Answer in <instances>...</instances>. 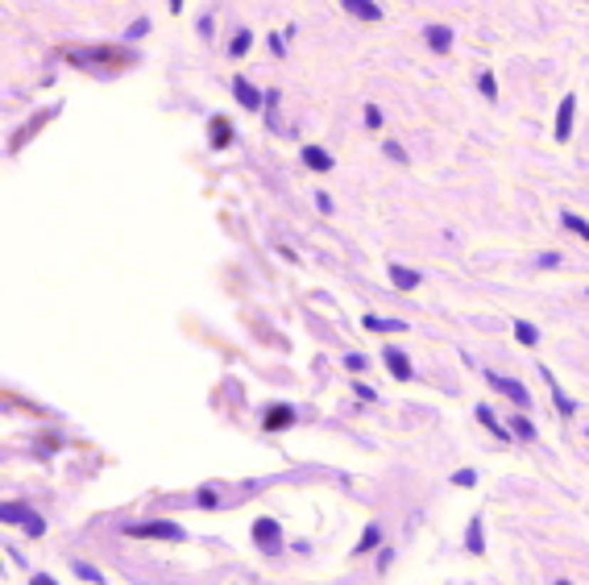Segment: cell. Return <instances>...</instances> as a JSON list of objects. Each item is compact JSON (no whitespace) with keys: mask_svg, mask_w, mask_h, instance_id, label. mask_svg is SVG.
Wrapping results in <instances>:
<instances>
[{"mask_svg":"<svg viewBox=\"0 0 589 585\" xmlns=\"http://www.w3.org/2000/svg\"><path fill=\"white\" fill-rule=\"evenodd\" d=\"M187 539V532L179 523H166V519H154V523H133L129 527V539Z\"/></svg>","mask_w":589,"mask_h":585,"instance_id":"cell-1","label":"cell"},{"mask_svg":"<svg viewBox=\"0 0 589 585\" xmlns=\"http://www.w3.org/2000/svg\"><path fill=\"white\" fill-rule=\"evenodd\" d=\"M486 382H490L498 394H506L519 411H523V407H531V394H527V386H523V382H515V378H502V374H486Z\"/></svg>","mask_w":589,"mask_h":585,"instance_id":"cell-2","label":"cell"},{"mask_svg":"<svg viewBox=\"0 0 589 585\" xmlns=\"http://www.w3.org/2000/svg\"><path fill=\"white\" fill-rule=\"evenodd\" d=\"M253 539H258V548L278 552V523H274V519H258V523H253Z\"/></svg>","mask_w":589,"mask_h":585,"instance_id":"cell-3","label":"cell"},{"mask_svg":"<svg viewBox=\"0 0 589 585\" xmlns=\"http://www.w3.org/2000/svg\"><path fill=\"white\" fill-rule=\"evenodd\" d=\"M382 357H386V366H391V374L398 378V382L415 378V374H411V362H407V353H398L394 344H386V349H382Z\"/></svg>","mask_w":589,"mask_h":585,"instance_id":"cell-4","label":"cell"},{"mask_svg":"<svg viewBox=\"0 0 589 585\" xmlns=\"http://www.w3.org/2000/svg\"><path fill=\"white\" fill-rule=\"evenodd\" d=\"M233 92H237V100H241V108H262V92L258 88H249V79L245 75H233Z\"/></svg>","mask_w":589,"mask_h":585,"instance_id":"cell-5","label":"cell"},{"mask_svg":"<svg viewBox=\"0 0 589 585\" xmlns=\"http://www.w3.org/2000/svg\"><path fill=\"white\" fill-rule=\"evenodd\" d=\"M299 154H303V167H307V171H316V174L332 171V154H324L319 146H303Z\"/></svg>","mask_w":589,"mask_h":585,"instance_id":"cell-6","label":"cell"},{"mask_svg":"<svg viewBox=\"0 0 589 585\" xmlns=\"http://www.w3.org/2000/svg\"><path fill=\"white\" fill-rule=\"evenodd\" d=\"M573 108H577L573 96L561 100V112H556V142H568V133H573Z\"/></svg>","mask_w":589,"mask_h":585,"instance_id":"cell-7","label":"cell"},{"mask_svg":"<svg viewBox=\"0 0 589 585\" xmlns=\"http://www.w3.org/2000/svg\"><path fill=\"white\" fill-rule=\"evenodd\" d=\"M428 46L436 50V54H448V46H452V29H448V25H428Z\"/></svg>","mask_w":589,"mask_h":585,"instance_id":"cell-8","label":"cell"},{"mask_svg":"<svg viewBox=\"0 0 589 585\" xmlns=\"http://www.w3.org/2000/svg\"><path fill=\"white\" fill-rule=\"evenodd\" d=\"M543 378H548V386H552V399H556V411L561 415H577V403H573V399H568L565 390L556 386V378H552V374H548V369H540Z\"/></svg>","mask_w":589,"mask_h":585,"instance_id":"cell-9","label":"cell"},{"mask_svg":"<svg viewBox=\"0 0 589 585\" xmlns=\"http://www.w3.org/2000/svg\"><path fill=\"white\" fill-rule=\"evenodd\" d=\"M477 419H482V423H486L498 440H511V428H506V423H498V415H494L490 407H477Z\"/></svg>","mask_w":589,"mask_h":585,"instance_id":"cell-10","label":"cell"},{"mask_svg":"<svg viewBox=\"0 0 589 585\" xmlns=\"http://www.w3.org/2000/svg\"><path fill=\"white\" fill-rule=\"evenodd\" d=\"M391 278H394V287H403V291H415L419 287V274L407 266H391Z\"/></svg>","mask_w":589,"mask_h":585,"instance_id":"cell-11","label":"cell"},{"mask_svg":"<svg viewBox=\"0 0 589 585\" xmlns=\"http://www.w3.org/2000/svg\"><path fill=\"white\" fill-rule=\"evenodd\" d=\"M469 552H473V557H482V552H486V539H482V515H473V523H469Z\"/></svg>","mask_w":589,"mask_h":585,"instance_id":"cell-12","label":"cell"},{"mask_svg":"<svg viewBox=\"0 0 589 585\" xmlns=\"http://www.w3.org/2000/svg\"><path fill=\"white\" fill-rule=\"evenodd\" d=\"M344 9H349V13H353V17H366V21H378V17H382V9H378V4H361V0H344Z\"/></svg>","mask_w":589,"mask_h":585,"instance_id":"cell-13","label":"cell"},{"mask_svg":"<svg viewBox=\"0 0 589 585\" xmlns=\"http://www.w3.org/2000/svg\"><path fill=\"white\" fill-rule=\"evenodd\" d=\"M0 519H4V523H29L33 511H25L21 502H4V507H0Z\"/></svg>","mask_w":589,"mask_h":585,"instance_id":"cell-14","label":"cell"},{"mask_svg":"<svg viewBox=\"0 0 589 585\" xmlns=\"http://www.w3.org/2000/svg\"><path fill=\"white\" fill-rule=\"evenodd\" d=\"M366 328L369 332H403L407 324L403 320H382V316H366Z\"/></svg>","mask_w":589,"mask_h":585,"instance_id":"cell-15","label":"cell"},{"mask_svg":"<svg viewBox=\"0 0 589 585\" xmlns=\"http://www.w3.org/2000/svg\"><path fill=\"white\" fill-rule=\"evenodd\" d=\"M291 419H294V411H291V407H282V403H278V407H274V411L266 415V428H270V432H274V428H287Z\"/></svg>","mask_w":589,"mask_h":585,"instance_id":"cell-16","label":"cell"},{"mask_svg":"<svg viewBox=\"0 0 589 585\" xmlns=\"http://www.w3.org/2000/svg\"><path fill=\"white\" fill-rule=\"evenodd\" d=\"M506 428H511V436H519V440H536V428H531V419H523V415H515Z\"/></svg>","mask_w":589,"mask_h":585,"instance_id":"cell-17","label":"cell"},{"mask_svg":"<svg viewBox=\"0 0 589 585\" xmlns=\"http://www.w3.org/2000/svg\"><path fill=\"white\" fill-rule=\"evenodd\" d=\"M515 341L519 344H536V341H540V332H536L527 320H515Z\"/></svg>","mask_w":589,"mask_h":585,"instance_id":"cell-18","label":"cell"},{"mask_svg":"<svg viewBox=\"0 0 589 585\" xmlns=\"http://www.w3.org/2000/svg\"><path fill=\"white\" fill-rule=\"evenodd\" d=\"M378 539H382V532H378V527H373V523H369V527H366V536H361V544H357V548H353V552H357V557H366L369 548H378Z\"/></svg>","mask_w":589,"mask_h":585,"instance_id":"cell-19","label":"cell"},{"mask_svg":"<svg viewBox=\"0 0 589 585\" xmlns=\"http://www.w3.org/2000/svg\"><path fill=\"white\" fill-rule=\"evenodd\" d=\"M561 224H565V228H573V233H577V237H581V241H589V224L581 216H573V212H565V216H561Z\"/></svg>","mask_w":589,"mask_h":585,"instance_id":"cell-20","label":"cell"},{"mask_svg":"<svg viewBox=\"0 0 589 585\" xmlns=\"http://www.w3.org/2000/svg\"><path fill=\"white\" fill-rule=\"evenodd\" d=\"M212 146H216V149L228 146V121H224V117H216V121H212Z\"/></svg>","mask_w":589,"mask_h":585,"instance_id":"cell-21","label":"cell"},{"mask_svg":"<svg viewBox=\"0 0 589 585\" xmlns=\"http://www.w3.org/2000/svg\"><path fill=\"white\" fill-rule=\"evenodd\" d=\"M477 92H482L486 100H494V96H498V88H494V75H490V71H482V75H477Z\"/></svg>","mask_w":589,"mask_h":585,"instance_id":"cell-22","label":"cell"},{"mask_svg":"<svg viewBox=\"0 0 589 585\" xmlns=\"http://www.w3.org/2000/svg\"><path fill=\"white\" fill-rule=\"evenodd\" d=\"M196 498H199V507H208V511H216V502H221V498H216V490H208V486L199 490Z\"/></svg>","mask_w":589,"mask_h":585,"instance_id":"cell-23","label":"cell"},{"mask_svg":"<svg viewBox=\"0 0 589 585\" xmlns=\"http://www.w3.org/2000/svg\"><path fill=\"white\" fill-rule=\"evenodd\" d=\"M249 42H253V33H249V29H241V33H237V42H233V54L241 58V54L249 50Z\"/></svg>","mask_w":589,"mask_h":585,"instance_id":"cell-24","label":"cell"},{"mask_svg":"<svg viewBox=\"0 0 589 585\" xmlns=\"http://www.w3.org/2000/svg\"><path fill=\"white\" fill-rule=\"evenodd\" d=\"M25 532H29V536H46V519H42V515H33V519L25 523Z\"/></svg>","mask_w":589,"mask_h":585,"instance_id":"cell-25","label":"cell"},{"mask_svg":"<svg viewBox=\"0 0 589 585\" xmlns=\"http://www.w3.org/2000/svg\"><path fill=\"white\" fill-rule=\"evenodd\" d=\"M344 369H353V374H357V369H369V362L361 357V353H349V357H344Z\"/></svg>","mask_w":589,"mask_h":585,"instance_id":"cell-26","label":"cell"},{"mask_svg":"<svg viewBox=\"0 0 589 585\" xmlns=\"http://www.w3.org/2000/svg\"><path fill=\"white\" fill-rule=\"evenodd\" d=\"M75 573H79L83 581H104V573H96L92 564H75Z\"/></svg>","mask_w":589,"mask_h":585,"instance_id":"cell-27","label":"cell"},{"mask_svg":"<svg viewBox=\"0 0 589 585\" xmlns=\"http://www.w3.org/2000/svg\"><path fill=\"white\" fill-rule=\"evenodd\" d=\"M477 482V473L473 469H461V473H452V486H473Z\"/></svg>","mask_w":589,"mask_h":585,"instance_id":"cell-28","label":"cell"},{"mask_svg":"<svg viewBox=\"0 0 589 585\" xmlns=\"http://www.w3.org/2000/svg\"><path fill=\"white\" fill-rule=\"evenodd\" d=\"M540 266L543 270H556V266H561V253H540Z\"/></svg>","mask_w":589,"mask_h":585,"instance_id":"cell-29","label":"cell"},{"mask_svg":"<svg viewBox=\"0 0 589 585\" xmlns=\"http://www.w3.org/2000/svg\"><path fill=\"white\" fill-rule=\"evenodd\" d=\"M391 561H394V552H391V548H382V552H378V569L386 573V569H391Z\"/></svg>","mask_w":589,"mask_h":585,"instance_id":"cell-30","label":"cell"},{"mask_svg":"<svg viewBox=\"0 0 589 585\" xmlns=\"http://www.w3.org/2000/svg\"><path fill=\"white\" fill-rule=\"evenodd\" d=\"M366 125H369V129H378V125H382V112H378V108H366Z\"/></svg>","mask_w":589,"mask_h":585,"instance_id":"cell-31","label":"cell"},{"mask_svg":"<svg viewBox=\"0 0 589 585\" xmlns=\"http://www.w3.org/2000/svg\"><path fill=\"white\" fill-rule=\"evenodd\" d=\"M316 208H319V212H332V199H328L324 191H316Z\"/></svg>","mask_w":589,"mask_h":585,"instance_id":"cell-32","label":"cell"},{"mask_svg":"<svg viewBox=\"0 0 589 585\" xmlns=\"http://www.w3.org/2000/svg\"><path fill=\"white\" fill-rule=\"evenodd\" d=\"M386 154H391V158H398V162H407V154H403V146H394V142H386Z\"/></svg>","mask_w":589,"mask_h":585,"instance_id":"cell-33","label":"cell"},{"mask_svg":"<svg viewBox=\"0 0 589 585\" xmlns=\"http://www.w3.org/2000/svg\"><path fill=\"white\" fill-rule=\"evenodd\" d=\"M33 585H54V581H50L46 573H42V577H38V581H33Z\"/></svg>","mask_w":589,"mask_h":585,"instance_id":"cell-34","label":"cell"},{"mask_svg":"<svg viewBox=\"0 0 589 585\" xmlns=\"http://www.w3.org/2000/svg\"><path fill=\"white\" fill-rule=\"evenodd\" d=\"M556 585H568V581H556Z\"/></svg>","mask_w":589,"mask_h":585,"instance_id":"cell-35","label":"cell"}]
</instances>
